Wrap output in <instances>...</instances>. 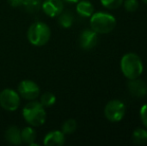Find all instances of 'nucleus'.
<instances>
[{
  "mask_svg": "<svg viewBox=\"0 0 147 146\" xmlns=\"http://www.w3.org/2000/svg\"><path fill=\"white\" fill-rule=\"evenodd\" d=\"M22 115L25 121L32 127L41 126L46 121L45 107L39 101L31 100L22 109Z\"/></svg>",
  "mask_w": 147,
  "mask_h": 146,
  "instance_id": "obj_1",
  "label": "nucleus"
},
{
  "mask_svg": "<svg viewBox=\"0 0 147 146\" xmlns=\"http://www.w3.org/2000/svg\"><path fill=\"white\" fill-rule=\"evenodd\" d=\"M120 67L123 75L128 79L138 78L143 72L142 60L135 53H127L121 58Z\"/></svg>",
  "mask_w": 147,
  "mask_h": 146,
  "instance_id": "obj_2",
  "label": "nucleus"
},
{
  "mask_svg": "<svg viewBox=\"0 0 147 146\" xmlns=\"http://www.w3.org/2000/svg\"><path fill=\"white\" fill-rule=\"evenodd\" d=\"M51 37V30L46 23L36 21L29 26L27 30V39L30 44L34 46H43L49 41Z\"/></svg>",
  "mask_w": 147,
  "mask_h": 146,
  "instance_id": "obj_3",
  "label": "nucleus"
},
{
  "mask_svg": "<svg viewBox=\"0 0 147 146\" xmlns=\"http://www.w3.org/2000/svg\"><path fill=\"white\" fill-rule=\"evenodd\" d=\"M116 25L114 16L105 12H97L90 16L91 29L97 34H106L111 32Z\"/></svg>",
  "mask_w": 147,
  "mask_h": 146,
  "instance_id": "obj_4",
  "label": "nucleus"
},
{
  "mask_svg": "<svg viewBox=\"0 0 147 146\" xmlns=\"http://www.w3.org/2000/svg\"><path fill=\"white\" fill-rule=\"evenodd\" d=\"M20 95L12 88H5L0 92V106L6 111H15L20 105Z\"/></svg>",
  "mask_w": 147,
  "mask_h": 146,
  "instance_id": "obj_5",
  "label": "nucleus"
},
{
  "mask_svg": "<svg viewBox=\"0 0 147 146\" xmlns=\"http://www.w3.org/2000/svg\"><path fill=\"white\" fill-rule=\"evenodd\" d=\"M17 92L20 97L25 100L31 101L40 96V88L34 81L29 79L22 80L17 87Z\"/></svg>",
  "mask_w": 147,
  "mask_h": 146,
  "instance_id": "obj_6",
  "label": "nucleus"
},
{
  "mask_svg": "<svg viewBox=\"0 0 147 146\" xmlns=\"http://www.w3.org/2000/svg\"><path fill=\"white\" fill-rule=\"evenodd\" d=\"M105 117L111 122H118L122 120L125 115V105L120 100H111L104 108Z\"/></svg>",
  "mask_w": 147,
  "mask_h": 146,
  "instance_id": "obj_7",
  "label": "nucleus"
},
{
  "mask_svg": "<svg viewBox=\"0 0 147 146\" xmlns=\"http://www.w3.org/2000/svg\"><path fill=\"white\" fill-rule=\"evenodd\" d=\"M42 11L49 17H57L64 9L62 0H44L41 4Z\"/></svg>",
  "mask_w": 147,
  "mask_h": 146,
  "instance_id": "obj_8",
  "label": "nucleus"
},
{
  "mask_svg": "<svg viewBox=\"0 0 147 146\" xmlns=\"http://www.w3.org/2000/svg\"><path fill=\"white\" fill-rule=\"evenodd\" d=\"M98 42V35L92 29H85L80 33L79 44L84 50H90L94 48Z\"/></svg>",
  "mask_w": 147,
  "mask_h": 146,
  "instance_id": "obj_9",
  "label": "nucleus"
},
{
  "mask_svg": "<svg viewBox=\"0 0 147 146\" xmlns=\"http://www.w3.org/2000/svg\"><path fill=\"white\" fill-rule=\"evenodd\" d=\"M129 93L134 97H144L147 94V84L138 78L129 79L127 84Z\"/></svg>",
  "mask_w": 147,
  "mask_h": 146,
  "instance_id": "obj_10",
  "label": "nucleus"
},
{
  "mask_svg": "<svg viewBox=\"0 0 147 146\" xmlns=\"http://www.w3.org/2000/svg\"><path fill=\"white\" fill-rule=\"evenodd\" d=\"M65 143V134L62 131L53 130L47 133L43 140V144L46 146H61Z\"/></svg>",
  "mask_w": 147,
  "mask_h": 146,
  "instance_id": "obj_11",
  "label": "nucleus"
},
{
  "mask_svg": "<svg viewBox=\"0 0 147 146\" xmlns=\"http://www.w3.org/2000/svg\"><path fill=\"white\" fill-rule=\"evenodd\" d=\"M5 139L7 142L13 145H19L22 143L21 140V129L18 126L12 125L9 126L5 131Z\"/></svg>",
  "mask_w": 147,
  "mask_h": 146,
  "instance_id": "obj_12",
  "label": "nucleus"
},
{
  "mask_svg": "<svg viewBox=\"0 0 147 146\" xmlns=\"http://www.w3.org/2000/svg\"><path fill=\"white\" fill-rule=\"evenodd\" d=\"M21 140L22 143H25V144H28L29 146L38 145L37 143H35L36 131L33 129L32 126H27L21 129Z\"/></svg>",
  "mask_w": 147,
  "mask_h": 146,
  "instance_id": "obj_13",
  "label": "nucleus"
},
{
  "mask_svg": "<svg viewBox=\"0 0 147 146\" xmlns=\"http://www.w3.org/2000/svg\"><path fill=\"white\" fill-rule=\"evenodd\" d=\"M76 10H77V13L82 17H90L94 12V7L92 3L87 0H80L77 2Z\"/></svg>",
  "mask_w": 147,
  "mask_h": 146,
  "instance_id": "obj_14",
  "label": "nucleus"
},
{
  "mask_svg": "<svg viewBox=\"0 0 147 146\" xmlns=\"http://www.w3.org/2000/svg\"><path fill=\"white\" fill-rule=\"evenodd\" d=\"M58 23L63 28H70L74 22V16L69 11H62L58 16Z\"/></svg>",
  "mask_w": 147,
  "mask_h": 146,
  "instance_id": "obj_15",
  "label": "nucleus"
},
{
  "mask_svg": "<svg viewBox=\"0 0 147 146\" xmlns=\"http://www.w3.org/2000/svg\"><path fill=\"white\" fill-rule=\"evenodd\" d=\"M41 0H23L22 7L28 12V13H35L41 9Z\"/></svg>",
  "mask_w": 147,
  "mask_h": 146,
  "instance_id": "obj_16",
  "label": "nucleus"
},
{
  "mask_svg": "<svg viewBox=\"0 0 147 146\" xmlns=\"http://www.w3.org/2000/svg\"><path fill=\"white\" fill-rule=\"evenodd\" d=\"M39 102H40L45 108L51 107V106L54 105L55 102H56V96H55L52 92H49V91L44 92L43 94H41Z\"/></svg>",
  "mask_w": 147,
  "mask_h": 146,
  "instance_id": "obj_17",
  "label": "nucleus"
},
{
  "mask_svg": "<svg viewBox=\"0 0 147 146\" xmlns=\"http://www.w3.org/2000/svg\"><path fill=\"white\" fill-rule=\"evenodd\" d=\"M132 140L136 144H144L147 142V130L143 128H137L132 134Z\"/></svg>",
  "mask_w": 147,
  "mask_h": 146,
  "instance_id": "obj_18",
  "label": "nucleus"
},
{
  "mask_svg": "<svg viewBox=\"0 0 147 146\" xmlns=\"http://www.w3.org/2000/svg\"><path fill=\"white\" fill-rule=\"evenodd\" d=\"M76 128H77V122L75 119L71 118L64 121V123L62 124L61 131L64 134H72L73 132H75Z\"/></svg>",
  "mask_w": 147,
  "mask_h": 146,
  "instance_id": "obj_19",
  "label": "nucleus"
},
{
  "mask_svg": "<svg viewBox=\"0 0 147 146\" xmlns=\"http://www.w3.org/2000/svg\"><path fill=\"white\" fill-rule=\"evenodd\" d=\"M101 4L108 9H116L123 4L124 0H100Z\"/></svg>",
  "mask_w": 147,
  "mask_h": 146,
  "instance_id": "obj_20",
  "label": "nucleus"
},
{
  "mask_svg": "<svg viewBox=\"0 0 147 146\" xmlns=\"http://www.w3.org/2000/svg\"><path fill=\"white\" fill-rule=\"evenodd\" d=\"M123 3L124 7L128 12L136 11L139 7V3H138L137 0H125V1H123Z\"/></svg>",
  "mask_w": 147,
  "mask_h": 146,
  "instance_id": "obj_21",
  "label": "nucleus"
},
{
  "mask_svg": "<svg viewBox=\"0 0 147 146\" xmlns=\"http://www.w3.org/2000/svg\"><path fill=\"white\" fill-rule=\"evenodd\" d=\"M140 118H141L143 125L147 128V103L144 104L140 109Z\"/></svg>",
  "mask_w": 147,
  "mask_h": 146,
  "instance_id": "obj_22",
  "label": "nucleus"
},
{
  "mask_svg": "<svg viewBox=\"0 0 147 146\" xmlns=\"http://www.w3.org/2000/svg\"><path fill=\"white\" fill-rule=\"evenodd\" d=\"M7 2L11 7L14 8L22 7V4H23V0H7Z\"/></svg>",
  "mask_w": 147,
  "mask_h": 146,
  "instance_id": "obj_23",
  "label": "nucleus"
},
{
  "mask_svg": "<svg viewBox=\"0 0 147 146\" xmlns=\"http://www.w3.org/2000/svg\"><path fill=\"white\" fill-rule=\"evenodd\" d=\"M62 1L68 2V3H77V2L80 1V0H62Z\"/></svg>",
  "mask_w": 147,
  "mask_h": 146,
  "instance_id": "obj_24",
  "label": "nucleus"
},
{
  "mask_svg": "<svg viewBox=\"0 0 147 146\" xmlns=\"http://www.w3.org/2000/svg\"><path fill=\"white\" fill-rule=\"evenodd\" d=\"M142 1H143V2H144V3H145V4H147V0H142Z\"/></svg>",
  "mask_w": 147,
  "mask_h": 146,
  "instance_id": "obj_25",
  "label": "nucleus"
}]
</instances>
